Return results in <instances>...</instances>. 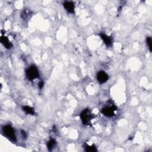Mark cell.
Returning a JSON list of instances; mask_svg holds the SVG:
<instances>
[{
    "instance_id": "7c38bea8",
    "label": "cell",
    "mask_w": 152,
    "mask_h": 152,
    "mask_svg": "<svg viewBox=\"0 0 152 152\" xmlns=\"http://www.w3.org/2000/svg\"><path fill=\"white\" fill-rule=\"evenodd\" d=\"M85 150L86 151H89V152H92V151H96V148L95 147V146L92 145V146H87V147L85 149Z\"/></svg>"
},
{
    "instance_id": "30bf717a",
    "label": "cell",
    "mask_w": 152,
    "mask_h": 152,
    "mask_svg": "<svg viewBox=\"0 0 152 152\" xmlns=\"http://www.w3.org/2000/svg\"><path fill=\"white\" fill-rule=\"evenodd\" d=\"M55 144H56V141L54 139H51L47 143V148H48V149L49 151L52 150L53 147H54L55 146Z\"/></svg>"
},
{
    "instance_id": "52a82bcc",
    "label": "cell",
    "mask_w": 152,
    "mask_h": 152,
    "mask_svg": "<svg viewBox=\"0 0 152 152\" xmlns=\"http://www.w3.org/2000/svg\"><path fill=\"white\" fill-rule=\"evenodd\" d=\"M100 36L102 38V39L104 43L106 46L111 47L112 44V38L111 36H109L104 33H101Z\"/></svg>"
},
{
    "instance_id": "8992f818",
    "label": "cell",
    "mask_w": 152,
    "mask_h": 152,
    "mask_svg": "<svg viewBox=\"0 0 152 152\" xmlns=\"http://www.w3.org/2000/svg\"><path fill=\"white\" fill-rule=\"evenodd\" d=\"M0 41H1V43L7 49H9L13 47V44L11 43V42L5 36H1V38H0Z\"/></svg>"
},
{
    "instance_id": "5bb4252c",
    "label": "cell",
    "mask_w": 152,
    "mask_h": 152,
    "mask_svg": "<svg viewBox=\"0 0 152 152\" xmlns=\"http://www.w3.org/2000/svg\"><path fill=\"white\" fill-rule=\"evenodd\" d=\"M43 86V81H41L39 83V87L40 89H42Z\"/></svg>"
},
{
    "instance_id": "3957f363",
    "label": "cell",
    "mask_w": 152,
    "mask_h": 152,
    "mask_svg": "<svg viewBox=\"0 0 152 152\" xmlns=\"http://www.w3.org/2000/svg\"><path fill=\"white\" fill-rule=\"evenodd\" d=\"M3 131L4 134L13 141H16V136L15 134L14 128L10 125H5L3 127Z\"/></svg>"
},
{
    "instance_id": "277c9868",
    "label": "cell",
    "mask_w": 152,
    "mask_h": 152,
    "mask_svg": "<svg viewBox=\"0 0 152 152\" xmlns=\"http://www.w3.org/2000/svg\"><path fill=\"white\" fill-rule=\"evenodd\" d=\"M117 111V107L115 105L108 106L102 108L101 112L103 115L107 117H112L115 115V112Z\"/></svg>"
},
{
    "instance_id": "4fadbf2b",
    "label": "cell",
    "mask_w": 152,
    "mask_h": 152,
    "mask_svg": "<svg viewBox=\"0 0 152 152\" xmlns=\"http://www.w3.org/2000/svg\"><path fill=\"white\" fill-rule=\"evenodd\" d=\"M21 134H22V136H23V139H26L27 138V134L25 133V131H21Z\"/></svg>"
},
{
    "instance_id": "9c48e42d",
    "label": "cell",
    "mask_w": 152,
    "mask_h": 152,
    "mask_svg": "<svg viewBox=\"0 0 152 152\" xmlns=\"http://www.w3.org/2000/svg\"><path fill=\"white\" fill-rule=\"evenodd\" d=\"M23 110L26 113L30 114V115H34L35 111L33 108L29 106H25L23 107Z\"/></svg>"
},
{
    "instance_id": "7a4b0ae2",
    "label": "cell",
    "mask_w": 152,
    "mask_h": 152,
    "mask_svg": "<svg viewBox=\"0 0 152 152\" xmlns=\"http://www.w3.org/2000/svg\"><path fill=\"white\" fill-rule=\"evenodd\" d=\"M26 75L27 77L30 80H33L39 77V73L37 68L32 65L30 66L26 70Z\"/></svg>"
},
{
    "instance_id": "ba28073f",
    "label": "cell",
    "mask_w": 152,
    "mask_h": 152,
    "mask_svg": "<svg viewBox=\"0 0 152 152\" xmlns=\"http://www.w3.org/2000/svg\"><path fill=\"white\" fill-rule=\"evenodd\" d=\"M65 9L70 13H74V4L71 1H66L64 3Z\"/></svg>"
},
{
    "instance_id": "6da1fadb",
    "label": "cell",
    "mask_w": 152,
    "mask_h": 152,
    "mask_svg": "<svg viewBox=\"0 0 152 152\" xmlns=\"http://www.w3.org/2000/svg\"><path fill=\"white\" fill-rule=\"evenodd\" d=\"M93 115L91 113L89 109H85L80 113V118L81 119L82 123L83 124L86 125L90 124V123H91V120L93 118Z\"/></svg>"
},
{
    "instance_id": "5b68a950",
    "label": "cell",
    "mask_w": 152,
    "mask_h": 152,
    "mask_svg": "<svg viewBox=\"0 0 152 152\" xmlns=\"http://www.w3.org/2000/svg\"><path fill=\"white\" fill-rule=\"evenodd\" d=\"M108 79H109L108 75L105 71H100L98 72L97 74V79L99 83H101V84H103V83H106L108 81Z\"/></svg>"
},
{
    "instance_id": "8fae6325",
    "label": "cell",
    "mask_w": 152,
    "mask_h": 152,
    "mask_svg": "<svg viewBox=\"0 0 152 152\" xmlns=\"http://www.w3.org/2000/svg\"><path fill=\"white\" fill-rule=\"evenodd\" d=\"M146 42L147 46L149 47V49L150 52L152 51V41H151V38L150 37H147L146 38Z\"/></svg>"
}]
</instances>
